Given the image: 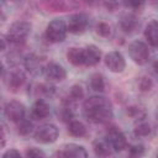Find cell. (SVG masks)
Wrapping results in <instances>:
<instances>
[{
	"instance_id": "6da1fadb",
	"label": "cell",
	"mask_w": 158,
	"mask_h": 158,
	"mask_svg": "<svg viewBox=\"0 0 158 158\" xmlns=\"http://www.w3.org/2000/svg\"><path fill=\"white\" fill-rule=\"evenodd\" d=\"M83 115L93 123H106L114 116V107L107 98L94 95L84 101Z\"/></svg>"
},
{
	"instance_id": "7a4b0ae2",
	"label": "cell",
	"mask_w": 158,
	"mask_h": 158,
	"mask_svg": "<svg viewBox=\"0 0 158 158\" xmlns=\"http://www.w3.org/2000/svg\"><path fill=\"white\" fill-rule=\"evenodd\" d=\"M31 28L32 25L28 21H16L14 22L10 27L9 31L6 33V40L7 42L11 43H22L26 41V38L28 37V35L31 33Z\"/></svg>"
},
{
	"instance_id": "3957f363",
	"label": "cell",
	"mask_w": 158,
	"mask_h": 158,
	"mask_svg": "<svg viewBox=\"0 0 158 158\" xmlns=\"http://www.w3.org/2000/svg\"><path fill=\"white\" fill-rule=\"evenodd\" d=\"M68 33L67 30V22L62 19H54L52 20L46 28V37L52 43H60L65 40Z\"/></svg>"
},
{
	"instance_id": "277c9868",
	"label": "cell",
	"mask_w": 158,
	"mask_h": 158,
	"mask_svg": "<svg viewBox=\"0 0 158 158\" xmlns=\"http://www.w3.org/2000/svg\"><path fill=\"white\" fill-rule=\"evenodd\" d=\"M128 56L138 65H143L149 60L148 46L142 41H133L128 44Z\"/></svg>"
},
{
	"instance_id": "5b68a950",
	"label": "cell",
	"mask_w": 158,
	"mask_h": 158,
	"mask_svg": "<svg viewBox=\"0 0 158 158\" xmlns=\"http://www.w3.org/2000/svg\"><path fill=\"white\" fill-rule=\"evenodd\" d=\"M33 136H35V139L40 143H44V144L53 143L57 141L59 136V130L53 123H44L36 128Z\"/></svg>"
},
{
	"instance_id": "8992f818",
	"label": "cell",
	"mask_w": 158,
	"mask_h": 158,
	"mask_svg": "<svg viewBox=\"0 0 158 158\" xmlns=\"http://www.w3.org/2000/svg\"><path fill=\"white\" fill-rule=\"evenodd\" d=\"M105 138L110 143L114 152H121L127 147V138H126L125 133L116 126L109 127Z\"/></svg>"
},
{
	"instance_id": "52a82bcc",
	"label": "cell",
	"mask_w": 158,
	"mask_h": 158,
	"mask_svg": "<svg viewBox=\"0 0 158 158\" xmlns=\"http://www.w3.org/2000/svg\"><path fill=\"white\" fill-rule=\"evenodd\" d=\"M88 25H89L88 15L84 12H78V14H73L69 16L67 21V30L70 33L80 35L86 31Z\"/></svg>"
},
{
	"instance_id": "ba28073f",
	"label": "cell",
	"mask_w": 158,
	"mask_h": 158,
	"mask_svg": "<svg viewBox=\"0 0 158 158\" xmlns=\"http://www.w3.org/2000/svg\"><path fill=\"white\" fill-rule=\"evenodd\" d=\"M4 114L7 120H10L12 122H17L25 117L26 107L19 100H10L4 106Z\"/></svg>"
},
{
	"instance_id": "9c48e42d",
	"label": "cell",
	"mask_w": 158,
	"mask_h": 158,
	"mask_svg": "<svg viewBox=\"0 0 158 158\" xmlns=\"http://www.w3.org/2000/svg\"><path fill=\"white\" fill-rule=\"evenodd\" d=\"M105 65L109 68L112 73H122L126 68V60L121 52L118 51H111L109 52L104 58Z\"/></svg>"
},
{
	"instance_id": "30bf717a",
	"label": "cell",
	"mask_w": 158,
	"mask_h": 158,
	"mask_svg": "<svg viewBox=\"0 0 158 158\" xmlns=\"http://www.w3.org/2000/svg\"><path fill=\"white\" fill-rule=\"evenodd\" d=\"M43 74L49 83H60L67 78L65 69L57 62H49L43 68Z\"/></svg>"
},
{
	"instance_id": "8fae6325",
	"label": "cell",
	"mask_w": 158,
	"mask_h": 158,
	"mask_svg": "<svg viewBox=\"0 0 158 158\" xmlns=\"http://www.w3.org/2000/svg\"><path fill=\"white\" fill-rule=\"evenodd\" d=\"M56 156L65 158H85L88 157V152L83 146L77 143H67L56 153Z\"/></svg>"
},
{
	"instance_id": "7c38bea8",
	"label": "cell",
	"mask_w": 158,
	"mask_h": 158,
	"mask_svg": "<svg viewBox=\"0 0 158 158\" xmlns=\"http://www.w3.org/2000/svg\"><path fill=\"white\" fill-rule=\"evenodd\" d=\"M83 56L85 67H94L99 64V62L101 60V51L95 44H90L83 48Z\"/></svg>"
},
{
	"instance_id": "4fadbf2b",
	"label": "cell",
	"mask_w": 158,
	"mask_h": 158,
	"mask_svg": "<svg viewBox=\"0 0 158 158\" xmlns=\"http://www.w3.org/2000/svg\"><path fill=\"white\" fill-rule=\"evenodd\" d=\"M139 26V21L133 14H123L120 19V28L126 33L135 32Z\"/></svg>"
},
{
	"instance_id": "5bb4252c",
	"label": "cell",
	"mask_w": 158,
	"mask_h": 158,
	"mask_svg": "<svg viewBox=\"0 0 158 158\" xmlns=\"http://www.w3.org/2000/svg\"><path fill=\"white\" fill-rule=\"evenodd\" d=\"M25 81H26V75L20 69H15L9 74L7 85H9V89H11L12 91H17L19 89H21Z\"/></svg>"
},
{
	"instance_id": "9a60e30c",
	"label": "cell",
	"mask_w": 158,
	"mask_h": 158,
	"mask_svg": "<svg viewBox=\"0 0 158 158\" xmlns=\"http://www.w3.org/2000/svg\"><path fill=\"white\" fill-rule=\"evenodd\" d=\"M143 35L149 46L157 47V44H158V22H157V20H151L147 23Z\"/></svg>"
},
{
	"instance_id": "2e32d148",
	"label": "cell",
	"mask_w": 158,
	"mask_h": 158,
	"mask_svg": "<svg viewBox=\"0 0 158 158\" xmlns=\"http://www.w3.org/2000/svg\"><path fill=\"white\" fill-rule=\"evenodd\" d=\"M51 114V107L48 105V102L43 99H38L35 101L33 106H32V115L36 118H47Z\"/></svg>"
},
{
	"instance_id": "e0dca14e",
	"label": "cell",
	"mask_w": 158,
	"mask_h": 158,
	"mask_svg": "<svg viewBox=\"0 0 158 158\" xmlns=\"http://www.w3.org/2000/svg\"><path fill=\"white\" fill-rule=\"evenodd\" d=\"M93 149L98 157H109L114 152L106 138H100V139L94 141L93 142Z\"/></svg>"
},
{
	"instance_id": "ac0fdd59",
	"label": "cell",
	"mask_w": 158,
	"mask_h": 158,
	"mask_svg": "<svg viewBox=\"0 0 158 158\" xmlns=\"http://www.w3.org/2000/svg\"><path fill=\"white\" fill-rule=\"evenodd\" d=\"M67 59L68 62L74 67H81L84 65V56H83V48L79 47H70L67 51Z\"/></svg>"
},
{
	"instance_id": "d6986e66",
	"label": "cell",
	"mask_w": 158,
	"mask_h": 158,
	"mask_svg": "<svg viewBox=\"0 0 158 158\" xmlns=\"http://www.w3.org/2000/svg\"><path fill=\"white\" fill-rule=\"evenodd\" d=\"M68 132L73 137H84L88 133L86 126L79 120H70L68 123Z\"/></svg>"
},
{
	"instance_id": "ffe728a7",
	"label": "cell",
	"mask_w": 158,
	"mask_h": 158,
	"mask_svg": "<svg viewBox=\"0 0 158 158\" xmlns=\"http://www.w3.org/2000/svg\"><path fill=\"white\" fill-rule=\"evenodd\" d=\"M23 65H25V68H26L30 73H32V74H37V73L40 72V68H41L40 59H38V57H37L36 54H33V53H30V54H27V56L25 57V59H23Z\"/></svg>"
},
{
	"instance_id": "44dd1931",
	"label": "cell",
	"mask_w": 158,
	"mask_h": 158,
	"mask_svg": "<svg viewBox=\"0 0 158 158\" xmlns=\"http://www.w3.org/2000/svg\"><path fill=\"white\" fill-rule=\"evenodd\" d=\"M89 86L94 91L102 93L105 90V86H106L104 75L101 73H94V74H91L90 75V79H89Z\"/></svg>"
},
{
	"instance_id": "7402d4cb",
	"label": "cell",
	"mask_w": 158,
	"mask_h": 158,
	"mask_svg": "<svg viewBox=\"0 0 158 158\" xmlns=\"http://www.w3.org/2000/svg\"><path fill=\"white\" fill-rule=\"evenodd\" d=\"M151 123L148 121H146L144 118L137 120L135 127H133V135L136 137H147L151 135Z\"/></svg>"
},
{
	"instance_id": "603a6c76",
	"label": "cell",
	"mask_w": 158,
	"mask_h": 158,
	"mask_svg": "<svg viewBox=\"0 0 158 158\" xmlns=\"http://www.w3.org/2000/svg\"><path fill=\"white\" fill-rule=\"evenodd\" d=\"M73 100H68V101H63L59 111H58V116L62 121H70L72 117H73V114H74V110H73V104H72Z\"/></svg>"
},
{
	"instance_id": "cb8c5ba5",
	"label": "cell",
	"mask_w": 158,
	"mask_h": 158,
	"mask_svg": "<svg viewBox=\"0 0 158 158\" xmlns=\"http://www.w3.org/2000/svg\"><path fill=\"white\" fill-rule=\"evenodd\" d=\"M17 123V132L21 135V136H28L33 132V125L30 120L27 118H21L20 121L16 122Z\"/></svg>"
},
{
	"instance_id": "d4e9b609",
	"label": "cell",
	"mask_w": 158,
	"mask_h": 158,
	"mask_svg": "<svg viewBox=\"0 0 158 158\" xmlns=\"http://www.w3.org/2000/svg\"><path fill=\"white\" fill-rule=\"evenodd\" d=\"M126 114H127L130 117L135 118L136 121L146 117L144 109L141 107V106H138V105H131V106H128V107L126 109Z\"/></svg>"
},
{
	"instance_id": "484cf974",
	"label": "cell",
	"mask_w": 158,
	"mask_h": 158,
	"mask_svg": "<svg viewBox=\"0 0 158 158\" xmlns=\"http://www.w3.org/2000/svg\"><path fill=\"white\" fill-rule=\"evenodd\" d=\"M153 80L149 78V77H147V75H143V77H141L139 79H138V81H137V88H138V90L139 91H142V93H148V91H151L152 89H153Z\"/></svg>"
},
{
	"instance_id": "4316f807",
	"label": "cell",
	"mask_w": 158,
	"mask_h": 158,
	"mask_svg": "<svg viewBox=\"0 0 158 158\" xmlns=\"http://www.w3.org/2000/svg\"><path fill=\"white\" fill-rule=\"evenodd\" d=\"M96 33L99 36L104 37V38H109L112 35V28H111V26L107 22L101 21V22H99L96 25Z\"/></svg>"
},
{
	"instance_id": "83f0119b",
	"label": "cell",
	"mask_w": 158,
	"mask_h": 158,
	"mask_svg": "<svg viewBox=\"0 0 158 158\" xmlns=\"http://www.w3.org/2000/svg\"><path fill=\"white\" fill-rule=\"evenodd\" d=\"M69 96H70V100H73V101L83 99L84 98V89H83V86L79 85V84L72 85V88L69 90Z\"/></svg>"
},
{
	"instance_id": "f1b7e54d",
	"label": "cell",
	"mask_w": 158,
	"mask_h": 158,
	"mask_svg": "<svg viewBox=\"0 0 158 158\" xmlns=\"http://www.w3.org/2000/svg\"><path fill=\"white\" fill-rule=\"evenodd\" d=\"M126 148H128V154L132 157H141L144 153V147H143V144H139V143H135V144H130V146L127 144Z\"/></svg>"
},
{
	"instance_id": "f546056e",
	"label": "cell",
	"mask_w": 158,
	"mask_h": 158,
	"mask_svg": "<svg viewBox=\"0 0 158 158\" xmlns=\"http://www.w3.org/2000/svg\"><path fill=\"white\" fill-rule=\"evenodd\" d=\"M25 156L27 158H38V157H46V153L40 148L31 147V148H27L25 151Z\"/></svg>"
},
{
	"instance_id": "4dcf8cb0",
	"label": "cell",
	"mask_w": 158,
	"mask_h": 158,
	"mask_svg": "<svg viewBox=\"0 0 158 158\" xmlns=\"http://www.w3.org/2000/svg\"><path fill=\"white\" fill-rule=\"evenodd\" d=\"M38 89H40V91H41L43 95H46V96H53L54 93H56V88H54L52 84H41V85L38 86Z\"/></svg>"
},
{
	"instance_id": "1f68e13d",
	"label": "cell",
	"mask_w": 158,
	"mask_h": 158,
	"mask_svg": "<svg viewBox=\"0 0 158 158\" xmlns=\"http://www.w3.org/2000/svg\"><path fill=\"white\" fill-rule=\"evenodd\" d=\"M146 0H123L125 6L130 9H141L144 5Z\"/></svg>"
},
{
	"instance_id": "d6a6232c",
	"label": "cell",
	"mask_w": 158,
	"mask_h": 158,
	"mask_svg": "<svg viewBox=\"0 0 158 158\" xmlns=\"http://www.w3.org/2000/svg\"><path fill=\"white\" fill-rule=\"evenodd\" d=\"M102 5L107 11H116L118 9V0H102Z\"/></svg>"
},
{
	"instance_id": "836d02e7",
	"label": "cell",
	"mask_w": 158,
	"mask_h": 158,
	"mask_svg": "<svg viewBox=\"0 0 158 158\" xmlns=\"http://www.w3.org/2000/svg\"><path fill=\"white\" fill-rule=\"evenodd\" d=\"M6 144V128L2 123H0V149Z\"/></svg>"
},
{
	"instance_id": "e575fe53",
	"label": "cell",
	"mask_w": 158,
	"mask_h": 158,
	"mask_svg": "<svg viewBox=\"0 0 158 158\" xmlns=\"http://www.w3.org/2000/svg\"><path fill=\"white\" fill-rule=\"evenodd\" d=\"M2 157L4 158H12V157H21V153L15 149V148H11V149H7L6 152L2 153Z\"/></svg>"
},
{
	"instance_id": "d590c367",
	"label": "cell",
	"mask_w": 158,
	"mask_h": 158,
	"mask_svg": "<svg viewBox=\"0 0 158 158\" xmlns=\"http://www.w3.org/2000/svg\"><path fill=\"white\" fill-rule=\"evenodd\" d=\"M6 47H7V40H5V38L0 37V52L5 51V49H6Z\"/></svg>"
},
{
	"instance_id": "8d00e7d4",
	"label": "cell",
	"mask_w": 158,
	"mask_h": 158,
	"mask_svg": "<svg viewBox=\"0 0 158 158\" xmlns=\"http://www.w3.org/2000/svg\"><path fill=\"white\" fill-rule=\"evenodd\" d=\"M2 72H4V64L0 62V77L2 75Z\"/></svg>"
},
{
	"instance_id": "74e56055",
	"label": "cell",
	"mask_w": 158,
	"mask_h": 158,
	"mask_svg": "<svg viewBox=\"0 0 158 158\" xmlns=\"http://www.w3.org/2000/svg\"><path fill=\"white\" fill-rule=\"evenodd\" d=\"M0 107H1V94H0Z\"/></svg>"
},
{
	"instance_id": "f35d334b",
	"label": "cell",
	"mask_w": 158,
	"mask_h": 158,
	"mask_svg": "<svg viewBox=\"0 0 158 158\" xmlns=\"http://www.w3.org/2000/svg\"><path fill=\"white\" fill-rule=\"evenodd\" d=\"M86 1H93V0H86Z\"/></svg>"
}]
</instances>
